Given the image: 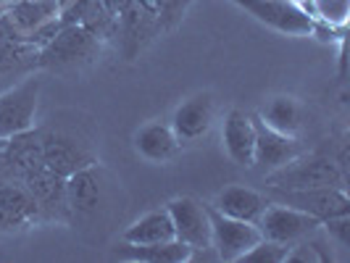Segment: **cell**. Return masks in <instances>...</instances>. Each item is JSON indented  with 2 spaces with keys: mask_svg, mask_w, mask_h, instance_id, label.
Returning <instances> with one entry per match:
<instances>
[{
  "mask_svg": "<svg viewBox=\"0 0 350 263\" xmlns=\"http://www.w3.org/2000/svg\"><path fill=\"white\" fill-rule=\"evenodd\" d=\"M61 0H16L0 16V37L14 45H45L64 27Z\"/></svg>",
  "mask_w": 350,
  "mask_h": 263,
  "instance_id": "cell-1",
  "label": "cell"
},
{
  "mask_svg": "<svg viewBox=\"0 0 350 263\" xmlns=\"http://www.w3.org/2000/svg\"><path fill=\"white\" fill-rule=\"evenodd\" d=\"M266 190H311V187H345V171L340 163L324 156L300 153L290 163L263 174Z\"/></svg>",
  "mask_w": 350,
  "mask_h": 263,
  "instance_id": "cell-2",
  "label": "cell"
},
{
  "mask_svg": "<svg viewBox=\"0 0 350 263\" xmlns=\"http://www.w3.org/2000/svg\"><path fill=\"white\" fill-rule=\"evenodd\" d=\"M100 53V40L98 35L88 29L85 24H69L61 27L55 35L42 45L40 51V66L51 71H66L85 66L95 61Z\"/></svg>",
  "mask_w": 350,
  "mask_h": 263,
  "instance_id": "cell-3",
  "label": "cell"
},
{
  "mask_svg": "<svg viewBox=\"0 0 350 263\" xmlns=\"http://www.w3.org/2000/svg\"><path fill=\"white\" fill-rule=\"evenodd\" d=\"M40 92H42V82L35 77L0 92V142L24 135L35 126Z\"/></svg>",
  "mask_w": 350,
  "mask_h": 263,
  "instance_id": "cell-4",
  "label": "cell"
},
{
  "mask_svg": "<svg viewBox=\"0 0 350 263\" xmlns=\"http://www.w3.org/2000/svg\"><path fill=\"white\" fill-rule=\"evenodd\" d=\"M174 237L179 243L193 247V253H208L211 250V216L208 203H200L198 197L182 195L166 203Z\"/></svg>",
  "mask_w": 350,
  "mask_h": 263,
  "instance_id": "cell-5",
  "label": "cell"
},
{
  "mask_svg": "<svg viewBox=\"0 0 350 263\" xmlns=\"http://www.w3.org/2000/svg\"><path fill=\"white\" fill-rule=\"evenodd\" d=\"M211 216V250L219 261L237 263L250 247L261 240V232L256 224H247L240 219L224 216L208 206Z\"/></svg>",
  "mask_w": 350,
  "mask_h": 263,
  "instance_id": "cell-6",
  "label": "cell"
},
{
  "mask_svg": "<svg viewBox=\"0 0 350 263\" xmlns=\"http://www.w3.org/2000/svg\"><path fill=\"white\" fill-rule=\"evenodd\" d=\"M256 227H258L263 240H274L282 245H295L306 234H311L321 227V221L303 213V210L293 208V206H284V203H277V200L269 197V206L261 213Z\"/></svg>",
  "mask_w": 350,
  "mask_h": 263,
  "instance_id": "cell-7",
  "label": "cell"
},
{
  "mask_svg": "<svg viewBox=\"0 0 350 263\" xmlns=\"http://www.w3.org/2000/svg\"><path fill=\"white\" fill-rule=\"evenodd\" d=\"M271 200L293 206L319 221L334 216H350V195L345 187H311V190H269Z\"/></svg>",
  "mask_w": 350,
  "mask_h": 263,
  "instance_id": "cell-8",
  "label": "cell"
},
{
  "mask_svg": "<svg viewBox=\"0 0 350 263\" xmlns=\"http://www.w3.org/2000/svg\"><path fill=\"white\" fill-rule=\"evenodd\" d=\"M232 3L247 11L256 21L277 29L282 35H311L314 18L300 8V3H293V0H232Z\"/></svg>",
  "mask_w": 350,
  "mask_h": 263,
  "instance_id": "cell-9",
  "label": "cell"
},
{
  "mask_svg": "<svg viewBox=\"0 0 350 263\" xmlns=\"http://www.w3.org/2000/svg\"><path fill=\"white\" fill-rule=\"evenodd\" d=\"M216 122V100L211 92H195L185 98L172 113V129H174L179 145H187L206 137Z\"/></svg>",
  "mask_w": 350,
  "mask_h": 263,
  "instance_id": "cell-10",
  "label": "cell"
},
{
  "mask_svg": "<svg viewBox=\"0 0 350 263\" xmlns=\"http://www.w3.org/2000/svg\"><path fill=\"white\" fill-rule=\"evenodd\" d=\"M105 184H103V169L98 163H90L77 169L74 174L66 176V206L69 213L77 219H92L103 206Z\"/></svg>",
  "mask_w": 350,
  "mask_h": 263,
  "instance_id": "cell-11",
  "label": "cell"
},
{
  "mask_svg": "<svg viewBox=\"0 0 350 263\" xmlns=\"http://www.w3.org/2000/svg\"><path fill=\"white\" fill-rule=\"evenodd\" d=\"M253 124H256V150H253L250 169H258L261 174H269V171L290 163L293 158H298L303 153L300 137H287V135L269 129L258 116H253Z\"/></svg>",
  "mask_w": 350,
  "mask_h": 263,
  "instance_id": "cell-12",
  "label": "cell"
},
{
  "mask_svg": "<svg viewBox=\"0 0 350 263\" xmlns=\"http://www.w3.org/2000/svg\"><path fill=\"white\" fill-rule=\"evenodd\" d=\"M221 142L232 163L250 169L253 166V150H256V124L253 116L240 111V108H229L224 122H221Z\"/></svg>",
  "mask_w": 350,
  "mask_h": 263,
  "instance_id": "cell-13",
  "label": "cell"
},
{
  "mask_svg": "<svg viewBox=\"0 0 350 263\" xmlns=\"http://www.w3.org/2000/svg\"><path fill=\"white\" fill-rule=\"evenodd\" d=\"M42 163L53 174L66 179L77 169L95 163V158L90 156L74 137L61 135V132H51V135H42Z\"/></svg>",
  "mask_w": 350,
  "mask_h": 263,
  "instance_id": "cell-14",
  "label": "cell"
},
{
  "mask_svg": "<svg viewBox=\"0 0 350 263\" xmlns=\"http://www.w3.org/2000/svg\"><path fill=\"white\" fill-rule=\"evenodd\" d=\"M211 208H216L224 216H232V219H240V221H247V224H258L261 213L269 206V195L258 193L253 187H245V184H227L224 190H219L216 197L208 203Z\"/></svg>",
  "mask_w": 350,
  "mask_h": 263,
  "instance_id": "cell-15",
  "label": "cell"
},
{
  "mask_svg": "<svg viewBox=\"0 0 350 263\" xmlns=\"http://www.w3.org/2000/svg\"><path fill=\"white\" fill-rule=\"evenodd\" d=\"M135 150H137V156L145 158V161H150V163H166V161H172L176 156V150H179V140H176L174 129H172V124L166 122H145L135 132Z\"/></svg>",
  "mask_w": 350,
  "mask_h": 263,
  "instance_id": "cell-16",
  "label": "cell"
},
{
  "mask_svg": "<svg viewBox=\"0 0 350 263\" xmlns=\"http://www.w3.org/2000/svg\"><path fill=\"white\" fill-rule=\"evenodd\" d=\"M119 261L135 263H187L193 261V247L169 240V243H153V245H132V243H119L111 253Z\"/></svg>",
  "mask_w": 350,
  "mask_h": 263,
  "instance_id": "cell-17",
  "label": "cell"
},
{
  "mask_svg": "<svg viewBox=\"0 0 350 263\" xmlns=\"http://www.w3.org/2000/svg\"><path fill=\"white\" fill-rule=\"evenodd\" d=\"M3 145H5V150H3L0 161L8 166L11 174L18 176V182L27 174H32L35 169L45 166L42 163V135H37V132L32 135V129L5 140Z\"/></svg>",
  "mask_w": 350,
  "mask_h": 263,
  "instance_id": "cell-18",
  "label": "cell"
},
{
  "mask_svg": "<svg viewBox=\"0 0 350 263\" xmlns=\"http://www.w3.org/2000/svg\"><path fill=\"white\" fill-rule=\"evenodd\" d=\"M258 119L280 135L300 137V132H303V105L293 95H274L258 108Z\"/></svg>",
  "mask_w": 350,
  "mask_h": 263,
  "instance_id": "cell-19",
  "label": "cell"
},
{
  "mask_svg": "<svg viewBox=\"0 0 350 263\" xmlns=\"http://www.w3.org/2000/svg\"><path fill=\"white\" fill-rule=\"evenodd\" d=\"M21 184L35 195V200L40 203L42 213H55V210L69 213V206H66V179L64 176L53 174L51 169L40 166L32 174L24 176Z\"/></svg>",
  "mask_w": 350,
  "mask_h": 263,
  "instance_id": "cell-20",
  "label": "cell"
},
{
  "mask_svg": "<svg viewBox=\"0 0 350 263\" xmlns=\"http://www.w3.org/2000/svg\"><path fill=\"white\" fill-rule=\"evenodd\" d=\"M122 240L124 243H132V245H153V243L176 240L166 206L156 210H148V213H142L140 219H135L129 227L124 229Z\"/></svg>",
  "mask_w": 350,
  "mask_h": 263,
  "instance_id": "cell-21",
  "label": "cell"
},
{
  "mask_svg": "<svg viewBox=\"0 0 350 263\" xmlns=\"http://www.w3.org/2000/svg\"><path fill=\"white\" fill-rule=\"evenodd\" d=\"M0 210L8 213L21 229L37 224L45 213L21 182H0Z\"/></svg>",
  "mask_w": 350,
  "mask_h": 263,
  "instance_id": "cell-22",
  "label": "cell"
},
{
  "mask_svg": "<svg viewBox=\"0 0 350 263\" xmlns=\"http://www.w3.org/2000/svg\"><path fill=\"white\" fill-rule=\"evenodd\" d=\"M300 8L321 24L345 29L350 18V0H300Z\"/></svg>",
  "mask_w": 350,
  "mask_h": 263,
  "instance_id": "cell-23",
  "label": "cell"
},
{
  "mask_svg": "<svg viewBox=\"0 0 350 263\" xmlns=\"http://www.w3.org/2000/svg\"><path fill=\"white\" fill-rule=\"evenodd\" d=\"M287 253H290V245L261 237L237 263H287Z\"/></svg>",
  "mask_w": 350,
  "mask_h": 263,
  "instance_id": "cell-24",
  "label": "cell"
},
{
  "mask_svg": "<svg viewBox=\"0 0 350 263\" xmlns=\"http://www.w3.org/2000/svg\"><path fill=\"white\" fill-rule=\"evenodd\" d=\"M148 3H150V8L156 11L158 27H161V29H172L176 21L185 16V11H187V5H190L193 0H148Z\"/></svg>",
  "mask_w": 350,
  "mask_h": 263,
  "instance_id": "cell-25",
  "label": "cell"
},
{
  "mask_svg": "<svg viewBox=\"0 0 350 263\" xmlns=\"http://www.w3.org/2000/svg\"><path fill=\"white\" fill-rule=\"evenodd\" d=\"M18 229L21 227H18L16 221H14L8 213H3V210H0V232H18Z\"/></svg>",
  "mask_w": 350,
  "mask_h": 263,
  "instance_id": "cell-26",
  "label": "cell"
},
{
  "mask_svg": "<svg viewBox=\"0 0 350 263\" xmlns=\"http://www.w3.org/2000/svg\"><path fill=\"white\" fill-rule=\"evenodd\" d=\"M8 5H11V3H8V0H0V16H3V14H5V11H8Z\"/></svg>",
  "mask_w": 350,
  "mask_h": 263,
  "instance_id": "cell-27",
  "label": "cell"
},
{
  "mask_svg": "<svg viewBox=\"0 0 350 263\" xmlns=\"http://www.w3.org/2000/svg\"><path fill=\"white\" fill-rule=\"evenodd\" d=\"M8 3H16V0H8ZM61 3H64L66 8H69V5H71V0H61ZM66 8H64V11H66Z\"/></svg>",
  "mask_w": 350,
  "mask_h": 263,
  "instance_id": "cell-28",
  "label": "cell"
},
{
  "mask_svg": "<svg viewBox=\"0 0 350 263\" xmlns=\"http://www.w3.org/2000/svg\"><path fill=\"white\" fill-rule=\"evenodd\" d=\"M293 3H300V0H293Z\"/></svg>",
  "mask_w": 350,
  "mask_h": 263,
  "instance_id": "cell-29",
  "label": "cell"
}]
</instances>
